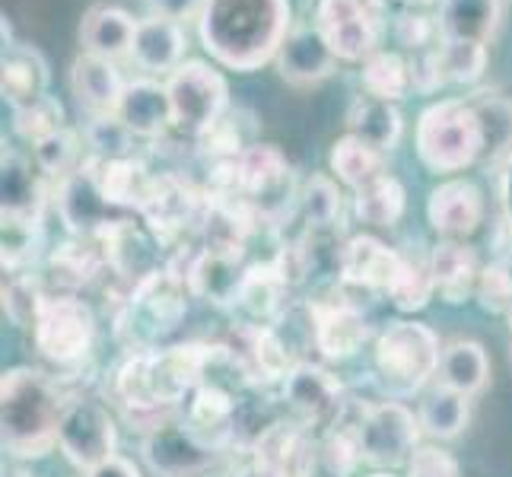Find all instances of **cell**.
<instances>
[{
  "label": "cell",
  "mask_w": 512,
  "mask_h": 477,
  "mask_svg": "<svg viewBox=\"0 0 512 477\" xmlns=\"http://www.w3.org/2000/svg\"><path fill=\"white\" fill-rule=\"evenodd\" d=\"M217 353L220 347L207 344H175L131 353L115 373V398L125 408V417L144 433L175 417L188 395L207 379Z\"/></svg>",
  "instance_id": "6da1fadb"
},
{
  "label": "cell",
  "mask_w": 512,
  "mask_h": 477,
  "mask_svg": "<svg viewBox=\"0 0 512 477\" xmlns=\"http://www.w3.org/2000/svg\"><path fill=\"white\" fill-rule=\"evenodd\" d=\"M293 23L290 0H204L198 39L217 67L252 74L277 58Z\"/></svg>",
  "instance_id": "7a4b0ae2"
},
{
  "label": "cell",
  "mask_w": 512,
  "mask_h": 477,
  "mask_svg": "<svg viewBox=\"0 0 512 477\" xmlns=\"http://www.w3.org/2000/svg\"><path fill=\"white\" fill-rule=\"evenodd\" d=\"M67 408L61 385L35 366H13L0 379L4 449L16 458H45L58 449V427Z\"/></svg>",
  "instance_id": "3957f363"
},
{
  "label": "cell",
  "mask_w": 512,
  "mask_h": 477,
  "mask_svg": "<svg viewBox=\"0 0 512 477\" xmlns=\"http://www.w3.org/2000/svg\"><path fill=\"white\" fill-rule=\"evenodd\" d=\"M414 153L436 175L465 172L484 159V128L471 99H439L417 115Z\"/></svg>",
  "instance_id": "277c9868"
},
{
  "label": "cell",
  "mask_w": 512,
  "mask_h": 477,
  "mask_svg": "<svg viewBox=\"0 0 512 477\" xmlns=\"http://www.w3.org/2000/svg\"><path fill=\"white\" fill-rule=\"evenodd\" d=\"M188 284L172 268H156L131 287L125 312L118 315V338L131 353L156 350L188 315Z\"/></svg>",
  "instance_id": "5b68a950"
},
{
  "label": "cell",
  "mask_w": 512,
  "mask_h": 477,
  "mask_svg": "<svg viewBox=\"0 0 512 477\" xmlns=\"http://www.w3.org/2000/svg\"><path fill=\"white\" fill-rule=\"evenodd\" d=\"M439 357L443 347L433 328L420 322H392L379 338L373 350L376 376L392 395H414L439 373Z\"/></svg>",
  "instance_id": "8992f818"
},
{
  "label": "cell",
  "mask_w": 512,
  "mask_h": 477,
  "mask_svg": "<svg viewBox=\"0 0 512 477\" xmlns=\"http://www.w3.org/2000/svg\"><path fill=\"white\" fill-rule=\"evenodd\" d=\"M312 23L344 64H363L382 51L388 0H315Z\"/></svg>",
  "instance_id": "52a82bcc"
},
{
  "label": "cell",
  "mask_w": 512,
  "mask_h": 477,
  "mask_svg": "<svg viewBox=\"0 0 512 477\" xmlns=\"http://www.w3.org/2000/svg\"><path fill=\"white\" fill-rule=\"evenodd\" d=\"M166 90L172 102L175 131H182L194 140L207 128H214L233 109L229 105V83L223 77V70L198 58H188L175 74H169Z\"/></svg>",
  "instance_id": "ba28073f"
},
{
  "label": "cell",
  "mask_w": 512,
  "mask_h": 477,
  "mask_svg": "<svg viewBox=\"0 0 512 477\" xmlns=\"http://www.w3.org/2000/svg\"><path fill=\"white\" fill-rule=\"evenodd\" d=\"M35 350L55 366H80L96 344V315L77 296H48L32 325Z\"/></svg>",
  "instance_id": "9c48e42d"
},
{
  "label": "cell",
  "mask_w": 512,
  "mask_h": 477,
  "mask_svg": "<svg viewBox=\"0 0 512 477\" xmlns=\"http://www.w3.org/2000/svg\"><path fill=\"white\" fill-rule=\"evenodd\" d=\"M140 455L160 477H210L226 462V449L204 443L198 433H191L182 414L150 427L140 443Z\"/></svg>",
  "instance_id": "30bf717a"
},
{
  "label": "cell",
  "mask_w": 512,
  "mask_h": 477,
  "mask_svg": "<svg viewBox=\"0 0 512 477\" xmlns=\"http://www.w3.org/2000/svg\"><path fill=\"white\" fill-rule=\"evenodd\" d=\"M357 430L363 462L392 471L411 462L423 427L420 417H414V411L404 408L401 401H379L366 404L363 414L357 417Z\"/></svg>",
  "instance_id": "8fae6325"
},
{
  "label": "cell",
  "mask_w": 512,
  "mask_h": 477,
  "mask_svg": "<svg viewBox=\"0 0 512 477\" xmlns=\"http://www.w3.org/2000/svg\"><path fill=\"white\" fill-rule=\"evenodd\" d=\"M239 198L261 220H277L293 198V166L284 150L274 144H252L239 159Z\"/></svg>",
  "instance_id": "7c38bea8"
},
{
  "label": "cell",
  "mask_w": 512,
  "mask_h": 477,
  "mask_svg": "<svg viewBox=\"0 0 512 477\" xmlns=\"http://www.w3.org/2000/svg\"><path fill=\"white\" fill-rule=\"evenodd\" d=\"M115 417L96 398H67V408L58 427V449L70 465L90 471L105 458L118 455Z\"/></svg>",
  "instance_id": "4fadbf2b"
},
{
  "label": "cell",
  "mask_w": 512,
  "mask_h": 477,
  "mask_svg": "<svg viewBox=\"0 0 512 477\" xmlns=\"http://www.w3.org/2000/svg\"><path fill=\"white\" fill-rule=\"evenodd\" d=\"M226 360L242 385L264 388L274 382H284L290 376V350L280 341V334L268 325H249L239 322L223 344Z\"/></svg>",
  "instance_id": "5bb4252c"
},
{
  "label": "cell",
  "mask_w": 512,
  "mask_h": 477,
  "mask_svg": "<svg viewBox=\"0 0 512 477\" xmlns=\"http://www.w3.org/2000/svg\"><path fill=\"white\" fill-rule=\"evenodd\" d=\"M55 207L67 233L77 239H99L105 229L121 220V210L105 198L90 156H86L80 169H74L58 182Z\"/></svg>",
  "instance_id": "9a60e30c"
},
{
  "label": "cell",
  "mask_w": 512,
  "mask_h": 477,
  "mask_svg": "<svg viewBox=\"0 0 512 477\" xmlns=\"http://www.w3.org/2000/svg\"><path fill=\"white\" fill-rule=\"evenodd\" d=\"M284 404L306 430H331L344 417V388L319 363H296L284 379Z\"/></svg>",
  "instance_id": "2e32d148"
},
{
  "label": "cell",
  "mask_w": 512,
  "mask_h": 477,
  "mask_svg": "<svg viewBox=\"0 0 512 477\" xmlns=\"http://www.w3.org/2000/svg\"><path fill=\"white\" fill-rule=\"evenodd\" d=\"M309 325H312V344L328 363L353 360L373 338L366 315L347 303V299H325V303L309 306Z\"/></svg>",
  "instance_id": "e0dca14e"
},
{
  "label": "cell",
  "mask_w": 512,
  "mask_h": 477,
  "mask_svg": "<svg viewBox=\"0 0 512 477\" xmlns=\"http://www.w3.org/2000/svg\"><path fill=\"white\" fill-rule=\"evenodd\" d=\"M338 55L331 51L325 42V35L319 32L312 20L293 23L290 35L280 45L274 67L284 83L296 86V90H306V86H319L325 83L334 70H338Z\"/></svg>",
  "instance_id": "ac0fdd59"
},
{
  "label": "cell",
  "mask_w": 512,
  "mask_h": 477,
  "mask_svg": "<svg viewBox=\"0 0 512 477\" xmlns=\"http://www.w3.org/2000/svg\"><path fill=\"white\" fill-rule=\"evenodd\" d=\"M484 191L471 179H446L427 194V223L439 239L465 242L484 223Z\"/></svg>",
  "instance_id": "d6986e66"
},
{
  "label": "cell",
  "mask_w": 512,
  "mask_h": 477,
  "mask_svg": "<svg viewBox=\"0 0 512 477\" xmlns=\"http://www.w3.org/2000/svg\"><path fill=\"white\" fill-rule=\"evenodd\" d=\"M48 175L35 166V159L20 150H4L0 159V207L10 220H32L42 223L48 207Z\"/></svg>",
  "instance_id": "ffe728a7"
},
{
  "label": "cell",
  "mask_w": 512,
  "mask_h": 477,
  "mask_svg": "<svg viewBox=\"0 0 512 477\" xmlns=\"http://www.w3.org/2000/svg\"><path fill=\"white\" fill-rule=\"evenodd\" d=\"M204 210H207V201L201 204V194L188 182L175 179V175H160L153 198L144 207V220L156 242H175L185 236V229L191 223L201 226Z\"/></svg>",
  "instance_id": "44dd1931"
},
{
  "label": "cell",
  "mask_w": 512,
  "mask_h": 477,
  "mask_svg": "<svg viewBox=\"0 0 512 477\" xmlns=\"http://www.w3.org/2000/svg\"><path fill=\"white\" fill-rule=\"evenodd\" d=\"M185 51H188V32L182 23L163 20V16H144V20L137 23L134 48L128 61L144 77L166 80L188 61Z\"/></svg>",
  "instance_id": "7402d4cb"
},
{
  "label": "cell",
  "mask_w": 512,
  "mask_h": 477,
  "mask_svg": "<svg viewBox=\"0 0 512 477\" xmlns=\"http://www.w3.org/2000/svg\"><path fill=\"white\" fill-rule=\"evenodd\" d=\"M401 264H404L401 252H395L392 245H385L379 236H369V233L347 239L338 255L341 280L347 287H357V290L388 293L392 280L401 271Z\"/></svg>",
  "instance_id": "603a6c76"
},
{
  "label": "cell",
  "mask_w": 512,
  "mask_h": 477,
  "mask_svg": "<svg viewBox=\"0 0 512 477\" xmlns=\"http://www.w3.org/2000/svg\"><path fill=\"white\" fill-rule=\"evenodd\" d=\"M242 258L245 255H239V252L201 249V252L191 255L182 277H185V284L194 296H201L220 309H233L239 287L245 280V271H249V264H245Z\"/></svg>",
  "instance_id": "cb8c5ba5"
},
{
  "label": "cell",
  "mask_w": 512,
  "mask_h": 477,
  "mask_svg": "<svg viewBox=\"0 0 512 477\" xmlns=\"http://www.w3.org/2000/svg\"><path fill=\"white\" fill-rule=\"evenodd\" d=\"M258 462L271 465L284 477H315L322 465L319 443L312 439V430H306L296 420H280L261 436V443L252 449Z\"/></svg>",
  "instance_id": "d4e9b609"
},
{
  "label": "cell",
  "mask_w": 512,
  "mask_h": 477,
  "mask_svg": "<svg viewBox=\"0 0 512 477\" xmlns=\"http://www.w3.org/2000/svg\"><path fill=\"white\" fill-rule=\"evenodd\" d=\"M236 411H239L236 395L229 392V388H223L217 379H204L182 404V420L188 423L191 433H198L204 439V443L229 449L233 446V430H236Z\"/></svg>",
  "instance_id": "484cf974"
},
{
  "label": "cell",
  "mask_w": 512,
  "mask_h": 477,
  "mask_svg": "<svg viewBox=\"0 0 512 477\" xmlns=\"http://www.w3.org/2000/svg\"><path fill=\"white\" fill-rule=\"evenodd\" d=\"M287 299H290V280L280 274L277 261L271 258V261L249 264L233 309L242 315V322L274 328V322L287 315Z\"/></svg>",
  "instance_id": "4316f807"
},
{
  "label": "cell",
  "mask_w": 512,
  "mask_h": 477,
  "mask_svg": "<svg viewBox=\"0 0 512 477\" xmlns=\"http://www.w3.org/2000/svg\"><path fill=\"white\" fill-rule=\"evenodd\" d=\"M115 115L125 121L134 137H144V140L163 137L169 128H175L172 125V102H169L166 80L144 77V74L131 77Z\"/></svg>",
  "instance_id": "83f0119b"
},
{
  "label": "cell",
  "mask_w": 512,
  "mask_h": 477,
  "mask_svg": "<svg viewBox=\"0 0 512 477\" xmlns=\"http://www.w3.org/2000/svg\"><path fill=\"white\" fill-rule=\"evenodd\" d=\"M134 16L125 7L115 4H93L80 20V45L86 55H96L105 61H128L137 35Z\"/></svg>",
  "instance_id": "f1b7e54d"
},
{
  "label": "cell",
  "mask_w": 512,
  "mask_h": 477,
  "mask_svg": "<svg viewBox=\"0 0 512 477\" xmlns=\"http://www.w3.org/2000/svg\"><path fill=\"white\" fill-rule=\"evenodd\" d=\"M128 80L121 77V70L115 61H105L96 55H77L70 64V93L77 96V102L86 112L93 115H115L118 102L125 96Z\"/></svg>",
  "instance_id": "f546056e"
},
{
  "label": "cell",
  "mask_w": 512,
  "mask_h": 477,
  "mask_svg": "<svg viewBox=\"0 0 512 477\" xmlns=\"http://www.w3.org/2000/svg\"><path fill=\"white\" fill-rule=\"evenodd\" d=\"M427 261H430L436 293H439V299H446L449 306H462L465 299H471L474 290H478L481 261H478V252H474L468 242L443 239L430 252Z\"/></svg>",
  "instance_id": "4dcf8cb0"
},
{
  "label": "cell",
  "mask_w": 512,
  "mask_h": 477,
  "mask_svg": "<svg viewBox=\"0 0 512 477\" xmlns=\"http://www.w3.org/2000/svg\"><path fill=\"white\" fill-rule=\"evenodd\" d=\"M51 70L39 48L32 45H4V64H0V93L10 109H20L35 99L48 96Z\"/></svg>",
  "instance_id": "1f68e13d"
},
{
  "label": "cell",
  "mask_w": 512,
  "mask_h": 477,
  "mask_svg": "<svg viewBox=\"0 0 512 477\" xmlns=\"http://www.w3.org/2000/svg\"><path fill=\"white\" fill-rule=\"evenodd\" d=\"M93 166H96L105 198H109L121 214H125V210L144 214V207L150 204L156 191V182H160V175L150 172L144 159L128 156V159H109V163L93 159Z\"/></svg>",
  "instance_id": "d6a6232c"
},
{
  "label": "cell",
  "mask_w": 512,
  "mask_h": 477,
  "mask_svg": "<svg viewBox=\"0 0 512 477\" xmlns=\"http://www.w3.org/2000/svg\"><path fill=\"white\" fill-rule=\"evenodd\" d=\"M503 0H439V32L443 42H481L490 39L500 29Z\"/></svg>",
  "instance_id": "836d02e7"
},
{
  "label": "cell",
  "mask_w": 512,
  "mask_h": 477,
  "mask_svg": "<svg viewBox=\"0 0 512 477\" xmlns=\"http://www.w3.org/2000/svg\"><path fill=\"white\" fill-rule=\"evenodd\" d=\"M347 134L366 140L369 147H376L382 153H392L401 144L404 118L395 102H382L360 93L347 109Z\"/></svg>",
  "instance_id": "e575fe53"
},
{
  "label": "cell",
  "mask_w": 512,
  "mask_h": 477,
  "mask_svg": "<svg viewBox=\"0 0 512 477\" xmlns=\"http://www.w3.org/2000/svg\"><path fill=\"white\" fill-rule=\"evenodd\" d=\"M328 166L331 175L350 191H360L366 185H373L382 175H388V153L369 147L366 140L344 134L331 144L328 153Z\"/></svg>",
  "instance_id": "d590c367"
},
{
  "label": "cell",
  "mask_w": 512,
  "mask_h": 477,
  "mask_svg": "<svg viewBox=\"0 0 512 477\" xmlns=\"http://www.w3.org/2000/svg\"><path fill=\"white\" fill-rule=\"evenodd\" d=\"M484 128V159L487 169H500L512 156V96L500 90H481L468 96Z\"/></svg>",
  "instance_id": "8d00e7d4"
},
{
  "label": "cell",
  "mask_w": 512,
  "mask_h": 477,
  "mask_svg": "<svg viewBox=\"0 0 512 477\" xmlns=\"http://www.w3.org/2000/svg\"><path fill=\"white\" fill-rule=\"evenodd\" d=\"M490 382V360L478 341H452L439 357V385L462 392L465 398L481 395Z\"/></svg>",
  "instance_id": "74e56055"
},
{
  "label": "cell",
  "mask_w": 512,
  "mask_h": 477,
  "mask_svg": "<svg viewBox=\"0 0 512 477\" xmlns=\"http://www.w3.org/2000/svg\"><path fill=\"white\" fill-rule=\"evenodd\" d=\"M360 90L363 96H373L382 102H401L408 93H414L408 55L382 48L373 58H366L360 64Z\"/></svg>",
  "instance_id": "f35d334b"
},
{
  "label": "cell",
  "mask_w": 512,
  "mask_h": 477,
  "mask_svg": "<svg viewBox=\"0 0 512 477\" xmlns=\"http://www.w3.org/2000/svg\"><path fill=\"white\" fill-rule=\"evenodd\" d=\"M404 210H408V191L395 179L392 172L376 179L360 191H353V214L360 223L376 229H392L401 223Z\"/></svg>",
  "instance_id": "ab89813d"
},
{
  "label": "cell",
  "mask_w": 512,
  "mask_h": 477,
  "mask_svg": "<svg viewBox=\"0 0 512 477\" xmlns=\"http://www.w3.org/2000/svg\"><path fill=\"white\" fill-rule=\"evenodd\" d=\"M417 417L423 433H430L433 439H455L468 427V398L446 385H436L433 392L423 395Z\"/></svg>",
  "instance_id": "60d3db41"
},
{
  "label": "cell",
  "mask_w": 512,
  "mask_h": 477,
  "mask_svg": "<svg viewBox=\"0 0 512 477\" xmlns=\"http://www.w3.org/2000/svg\"><path fill=\"white\" fill-rule=\"evenodd\" d=\"M83 147L86 140L80 131L74 128H61L55 131L51 137L39 140V144H32V159L35 166H39L48 179H64V175H70L74 169H80L86 159H83Z\"/></svg>",
  "instance_id": "b9f144b4"
},
{
  "label": "cell",
  "mask_w": 512,
  "mask_h": 477,
  "mask_svg": "<svg viewBox=\"0 0 512 477\" xmlns=\"http://www.w3.org/2000/svg\"><path fill=\"white\" fill-rule=\"evenodd\" d=\"M296 201L306 217L309 233H315V229H331L341 223L344 194L331 175H312V179L303 185V191H299Z\"/></svg>",
  "instance_id": "7bdbcfd3"
},
{
  "label": "cell",
  "mask_w": 512,
  "mask_h": 477,
  "mask_svg": "<svg viewBox=\"0 0 512 477\" xmlns=\"http://www.w3.org/2000/svg\"><path fill=\"white\" fill-rule=\"evenodd\" d=\"M436 293L433 274H430V261H417V258H404L398 277L388 287V299L398 312H420L430 306V299Z\"/></svg>",
  "instance_id": "ee69618b"
},
{
  "label": "cell",
  "mask_w": 512,
  "mask_h": 477,
  "mask_svg": "<svg viewBox=\"0 0 512 477\" xmlns=\"http://www.w3.org/2000/svg\"><path fill=\"white\" fill-rule=\"evenodd\" d=\"M83 140L90 147V159L109 163V159H128L134 156V134L118 115H93L90 125L83 128Z\"/></svg>",
  "instance_id": "f6af8a7d"
},
{
  "label": "cell",
  "mask_w": 512,
  "mask_h": 477,
  "mask_svg": "<svg viewBox=\"0 0 512 477\" xmlns=\"http://www.w3.org/2000/svg\"><path fill=\"white\" fill-rule=\"evenodd\" d=\"M319 455H322V468L331 477H347L353 468L363 462L360 452V430L357 420H338L331 430H325L322 443H319Z\"/></svg>",
  "instance_id": "bcb514c9"
},
{
  "label": "cell",
  "mask_w": 512,
  "mask_h": 477,
  "mask_svg": "<svg viewBox=\"0 0 512 477\" xmlns=\"http://www.w3.org/2000/svg\"><path fill=\"white\" fill-rule=\"evenodd\" d=\"M252 147L249 131L242 128V112L229 109L214 128H207L198 137V150L210 163H229V159H239L245 150Z\"/></svg>",
  "instance_id": "7dc6e473"
},
{
  "label": "cell",
  "mask_w": 512,
  "mask_h": 477,
  "mask_svg": "<svg viewBox=\"0 0 512 477\" xmlns=\"http://www.w3.org/2000/svg\"><path fill=\"white\" fill-rule=\"evenodd\" d=\"M67 128L64 125V105L58 102V96H42L29 105H20L13 109V131L20 134L26 144H39V140L51 137L55 131Z\"/></svg>",
  "instance_id": "c3c4849f"
},
{
  "label": "cell",
  "mask_w": 512,
  "mask_h": 477,
  "mask_svg": "<svg viewBox=\"0 0 512 477\" xmlns=\"http://www.w3.org/2000/svg\"><path fill=\"white\" fill-rule=\"evenodd\" d=\"M392 39L401 51L417 55V51H427L443 42V32H439V20L427 10H401L398 16H392Z\"/></svg>",
  "instance_id": "681fc988"
},
{
  "label": "cell",
  "mask_w": 512,
  "mask_h": 477,
  "mask_svg": "<svg viewBox=\"0 0 512 477\" xmlns=\"http://www.w3.org/2000/svg\"><path fill=\"white\" fill-rule=\"evenodd\" d=\"M443 61H446L449 83L474 86L487 74L490 51L481 42H443Z\"/></svg>",
  "instance_id": "f907efd6"
},
{
  "label": "cell",
  "mask_w": 512,
  "mask_h": 477,
  "mask_svg": "<svg viewBox=\"0 0 512 477\" xmlns=\"http://www.w3.org/2000/svg\"><path fill=\"white\" fill-rule=\"evenodd\" d=\"M39 245H42V223L4 217V271L23 274L26 264L39 255Z\"/></svg>",
  "instance_id": "816d5d0a"
},
{
  "label": "cell",
  "mask_w": 512,
  "mask_h": 477,
  "mask_svg": "<svg viewBox=\"0 0 512 477\" xmlns=\"http://www.w3.org/2000/svg\"><path fill=\"white\" fill-rule=\"evenodd\" d=\"M474 296H478L484 312L512 315V264H509V258H497V261L484 264Z\"/></svg>",
  "instance_id": "f5cc1de1"
},
{
  "label": "cell",
  "mask_w": 512,
  "mask_h": 477,
  "mask_svg": "<svg viewBox=\"0 0 512 477\" xmlns=\"http://www.w3.org/2000/svg\"><path fill=\"white\" fill-rule=\"evenodd\" d=\"M45 299L39 280L29 274H13L10 284H4V309L16 325H35Z\"/></svg>",
  "instance_id": "db71d44e"
},
{
  "label": "cell",
  "mask_w": 512,
  "mask_h": 477,
  "mask_svg": "<svg viewBox=\"0 0 512 477\" xmlns=\"http://www.w3.org/2000/svg\"><path fill=\"white\" fill-rule=\"evenodd\" d=\"M51 264H55V271L64 284L80 287L99 271V255L93 249H86V239H77V242L61 245V249L55 252V258H51Z\"/></svg>",
  "instance_id": "11a10c76"
},
{
  "label": "cell",
  "mask_w": 512,
  "mask_h": 477,
  "mask_svg": "<svg viewBox=\"0 0 512 477\" xmlns=\"http://www.w3.org/2000/svg\"><path fill=\"white\" fill-rule=\"evenodd\" d=\"M408 64H411V86H414V93L433 96V93L443 90V86H449L446 61H443V42L427 48V51H417V55H408Z\"/></svg>",
  "instance_id": "9f6ffc18"
},
{
  "label": "cell",
  "mask_w": 512,
  "mask_h": 477,
  "mask_svg": "<svg viewBox=\"0 0 512 477\" xmlns=\"http://www.w3.org/2000/svg\"><path fill=\"white\" fill-rule=\"evenodd\" d=\"M408 477H462V471L446 449L417 446L408 462Z\"/></svg>",
  "instance_id": "6f0895ef"
},
{
  "label": "cell",
  "mask_w": 512,
  "mask_h": 477,
  "mask_svg": "<svg viewBox=\"0 0 512 477\" xmlns=\"http://www.w3.org/2000/svg\"><path fill=\"white\" fill-rule=\"evenodd\" d=\"M150 16H163L172 23H198V16L204 10V0H147Z\"/></svg>",
  "instance_id": "680465c9"
},
{
  "label": "cell",
  "mask_w": 512,
  "mask_h": 477,
  "mask_svg": "<svg viewBox=\"0 0 512 477\" xmlns=\"http://www.w3.org/2000/svg\"><path fill=\"white\" fill-rule=\"evenodd\" d=\"M86 477H140V468L125 455H112V458H105L102 465L86 471Z\"/></svg>",
  "instance_id": "91938a15"
},
{
  "label": "cell",
  "mask_w": 512,
  "mask_h": 477,
  "mask_svg": "<svg viewBox=\"0 0 512 477\" xmlns=\"http://www.w3.org/2000/svg\"><path fill=\"white\" fill-rule=\"evenodd\" d=\"M500 207H503V223L512 236V156L500 166Z\"/></svg>",
  "instance_id": "94428289"
},
{
  "label": "cell",
  "mask_w": 512,
  "mask_h": 477,
  "mask_svg": "<svg viewBox=\"0 0 512 477\" xmlns=\"http://www.w3.org/2000/svg\"><path fill=\"white\" fill-rule=\"evenodd\" d=\"M233 477H284L280 471H274L271 465H264V462H258V458H252L249 465H242Z\"/></svg>",
  "instance_id": "6125c7cd"
},
{
  "label": "cell",
  "mask_w": 512,
  "mask_h": 477,
  "mask_svg": "<svg viewBox=\"0 0 512 477\" xmlns=\"http://www.w3.org/2000/svg\"><path fill=\"white\" fill-rule=\"evenodd\" d=\"M395 4H401V10H427L439 4V0H395Z\"/></svg>",
  "instance_id": "be15d7a7"
},
{
  "label": "cell",
  "mask_w": 512,
  "mask_h": 477,
  "mask_svg": "<svg viewBox=\"0 0 512 477\" xmlns=\"http://www.w3.org/2000/svg\"><path fill=\"white\" fill-rule=\"evenodd\" d=\"M4 477H29V474H26V471H13V468H10V471H4Z\"/></svg>",
  "instance_id": "e7e4bbea"
},
{
  "label": "cell",
  "mask_w": 512,
  "mask_h": 477,
  "mask_svg": "<svg viewBox=\"0 0 512 477\" xmlns=\"http://www.w3.org/2000/svg\"><path fill=\"white\" fill-rule=\"evenodd\" d=\"M369 477H398V474H392V471H376V474H369Z\"/></svg>",
  "instance_id": "03108f58"
},
{
  "label": "cell",
  "mask_w": 512,
  "mask_h": 477,
  "mask_svg": "<svg viewBox=\"0 0 512 477\" xmlns=\"http://www.w3.org/2000/svg\"><path fill=\"white\" fill-rule=\"evenodd\" d=\"M325 477H331V474H325Z\"/></svg>",
  "instance_id": "003e7915"
}]
</instances>
